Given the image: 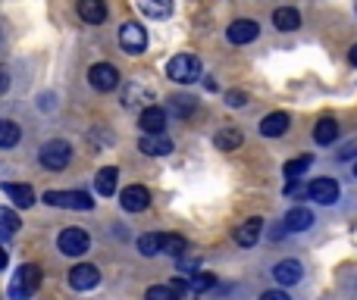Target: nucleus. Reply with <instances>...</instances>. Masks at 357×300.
I'll use <instances>...</instances> for the list:
<instances>
[{
	"instance_id": "obj_37",
	"label": "nucleus",
	"mask_w": 357,
	"mask_h": 300,
	"mask_svg": "<svg viewBox=\"0 0 357 300\" xmlns=\"http://www.w3.org/2000/svg\"><path fill=\"white\" fill-rule=\"evenodd\" d=\"M260 300H292V297H288L285 291H263Z\"/></svg>"
},
{
	"instance_id": "obj_31",
	"label": "nucleus",
	"mask_w": 357,
	"mask_h": 300,
	"mask_svg": "<svg viewBox=\"0 0 357 300\" xmlns=\"http://www.w3.org/2000/svg\"><path fill=\"white\" fill-rule=\"evenodd\" d=\"M19 225H22V222H19V216H16V212H13V210H6V206H0V235H3V238L16 235V231H19Z\"/></svg>"
},
{
	"instance_id": "obj_17",
	"label": "nucleus",
	"mask_w": 357,
	"mask_h": 300,
	"mask_svg": "<svg viewBox=\"0 0 357 300\" xmlns=\"http://www.w3.org/2000/svg\"><path fill=\"white\" fill-rule=\"evenodd\" d=\"M138 150L148 156H166V153H173V141L166 135H144L138 141Z\"/></svg>"
},
{
	"instance_id": "obj_27",
	"label": "nucleus",
	"mask_w": 357,
	"mask_h": 300,
	"mask_svg": "<svg viewBox=\"0 0 357 300\" xmlns=\"http://www.w3.org/2000/svg\"><path fill=\"white\" fill-rule=\"evenodd\" d=\"M169 110H173V116L188 119L194 110H198V100H194V97H188V94H175V97L169 100Z\"/></svg>"
},
{
	"instance_id": "obj_36",
	"label": "nucleus",
	"mask_w": 357,
	"mask_h": 300,
	"mask_svg": "<svg viewBox=\"0 0 357 300\" xmlns=\"http://www.w3.org/2000/svg\"><path fill=\"white\" fill-rule=\"evenodd\" d=\"M285 194H288V197H304L307 188L298 185V178H294V181H288V185H285Z\"/></svg>"
},
{
	"instance_id": "obj_5",
	"label": "nucleus",
	"mask_w": 357,
	"mask_h": 300,
	"mask_svg": "<svg viewBox=\"0 0 357 300\" xmlns=\"http://www.w3.org/2000/svg\"><path fill=\"white\" fill-rule=\"evenodd\" d=\"M56 247H60V253H66V256H85L88 250H91V238H88L81 228H66V231H60V238H56Z\"/></svg>"
},
{
	"instance_id": "obj_32",
	"label": "nucleus",
	"mask_w": 357,
	"mask_h": 300,
	"mask_svg": "<svg viewBox=\"0 0 357 300\" xmlns=\"http://www.w3.org/2000/svg\"><path fill=\"white\" fill-rule=\"evenodd\" d=\"M185 250H188V244H185V238H182V235H166V238H163V253H169V256H175V260H179Z\"/></svg>"
},
{
	"instance_id": "obj_3",
	"label": "nucleus",
	"mask_w": 357,
	"mask_h": 300,
	"mask_svg": "<svg viewBox=\"0 0 357 300\" xmlns=\"http://www.w3.org/2000/svg\"><path fill=\"white\" fill-rule=\"evenodd\" d=\"M41 200L56 210H94V200L85 191H44Z\"/></svg>"
},
{
	"instance_id": "obj_25",
	"label": "nucleus",
	"mask_w": 357,
	"mask_h": 300,
	"mask_svg": "<svg viewBox=\"0 0 357 300\" xmlns=\"http://www.w3.org/2000/svg\"><path fill=\"white\" fill-rule=\"evenodd\" d=\"M338 138V122L332 116H323L317 125H313V141L317 144H332Z\"/></svg>"
},
{
	"instance_id": "obj_24",
	"label": "nucleus",
	"mask_w": 357,
	"mask_h": 300,
	"mask_svg": "<svg viewBox=\"0 0 357 300\" xmlns=\"http://www.w3.org/2000/svg\"><path fill=\"white\" fill-rule=\"evenodd\" d=\"M138 10L148 19H166L173 16V0H138Z\"/></svg>"
},
{
	"instance_id": "obj_21",
	"label": "nucleus",
	"mask_w": 357,
	"mask_h": 300,
	"mask_svg": "<svg viewBox=\"0 0 357 300\" xmlns=\"http://www.w3.org/2000/svg\"><path fill=\"white\" fill-rule=\"evenodd\" d=\"M116 181H119V169H116V166H104L97 175H94V185H97V194H104V197L116 194Z\"/></svg>"
},
{
	"instance_id": "obj_18",
	"label": "nucleus",
	"mask_w": 357,
	"mask_h": 300,
	"mask_svg": "<svg viewBox=\"0 0 357 300\" xmlns=\"http://www.w3.org/2000/svg\"><path fill=\"white\" fill-rule=\"evenodd\" d=\"M3 194L13 200L16 206H22V210H29L31 203H35V191H31V185H19V181H3Z\"/></svg>"
},
{
	"instance_id": "obj_38",
	"label": "nucleus",
	"mask_w": 357,
	"mask_h": 300,
	"mask_svg": "<svg viewBox=\"0 0 357 300\" xmlns=\"http://www.w3.org/2000/svg\"><path fill=\"white\" fill-rule=\"evenodd\" d=\"M6 88H10V75H6V69L0 66V94H3Z\"/></svg>"
},
{
	"instance_id": "obj_20",
	"label": "nucleus",
	"mask_w": 357,
	"mask_h": 300,
	"mask_svg": "<svg viewBox=\"0 0 357 300\" xmlns=\"http://www.w3.org/2000/svg\"><path fill=\"white\" fill-rule=\"evenodd\" d=\"M79 16L91 25H100L106 19V3L104 0H79Z\"/></svg>"
},
{
	"instance_id": "obj_8",
	"label": "nucleus",
	"mask_w": 357,
	"mask_h": 300,
	"mask_svg": "<svg viewBox=\"0 0 357 300\" xmlns=\"http://www.w3.org/2000/svg\"><path fill=\"white\" fill-rule=\"evenodd\" d=\"M338 194H342V188H338L335 178H317V181H310V185H307V197L317 200V203H323V206L335 203Z\"/></svg>"
},
{
	"instance_id": "obj_15",
	"label": "nucleus",
	"mask_w": 357,
	"mask_h": 300,
	"mask_svg": "<svg viewBox=\"0 0 357 300\" xmlns=\"http://www.w3.org/2000/svg\"><path fill=\"white\" fill-rule=\"evenodd\" d=\"M301 275H304V266H301L298 260H282V262H276V269H273V278L279 281V285H298L301 281Z\"/></svg>"
},
{
	"instance_id": "obj_7",
	"label": "nucleus",
	"mask_w": 357,
	"mask_h": 300,
	"mask_svg": "<svg viewBox=\"0 0 357 300\" xmlns=\"http://www.w3.org/2000/svg\"><path fill=\"white\" fill-rule=\"evenodd\" d=\"M119 44H122L125 53H141V50L148 47V31H144L138 22H122V28H119Z\"/></svg>"
},
{
	"instance_id": "obj_34",
	"label": "nucleus",
	"mask_w": 357,
	"mask_h": 300,
	"mask_svg": "<svg viewBox=\"0 0 357 300\" xmlns=\"http://www.w3.org/2000/svg\"><path fill=\"white\" fill-rule=\"evenodd\" d=\"M198 266H200V256H185V253L179 256V272L182 275H194Z\"/></svg>"
},
{
	"instance_id": "obj_14",
	"label": "nucleus",
	"mask_w": 357,
	"mask_h": 300,
	"mask_svg": "<svg viewBox=\"0 0 357 300\" xmlns=\"http://www.w3.org/2000/svg\"><path fill=\"white\" fill-rule=\"evenodd\" d=\"M150 100H154V91H150L148 85H138V81H132V85L122 88V106H150Z\"/></svg>"
},
{
	"instance_id": "obj_9",
	"label": "nucleus",
	"mask_w": 357,
	"mask_h": 300,
	"mask_svg": "<svg viewBox=\"0 0 357 300\" xmlns=\"http://www.w3.org/2000/svg\"><path fill=\"white\" fill-rule=\"evenodd\" d=\"M257 35H260V25H257L254 19H235V22L225 28V41L229 44H251Z\"/></svg>"
},
{
	"instance_id": "obj_1",
	"label": "nucleus",
	"mask_w": 357,
	"mask_h": 300,
	"mask_svg": "<svg viewBox=\"0 0 357 300\" xmlns=\"http://www.w3.org/2000/svg\"><path fill=\"white\" fill-rule=\"evenodd\" d=\"M38 288H41V269L35 262H25V266L16 269V275L10 281V300H29Z\"/></svg>"
},
{
	"instance_id": "obj_13",
	"label": "nucleus",
	"mask_w": 357,
	"mask_h": 300,
	"mask_svg": "<svg viewBox=\"0 0 357 300\" xmlns=\"http://www.w3.org/2000/svg\"><path fill=\"white\" fill-rule=\"evenodd\" d=\"M138 125L144 128V135H163V128H166V110H160V106H144Z\"/></svg>"
},
{
	"instance_id": "obj_6",
	"label": "nucleus",
	"mask_w": 357,
	"mask_h": 300,
	"mask_svg": "<svg viewBox=\"0 0 357 300\" xmlns=\"http://www.w3.org/2000/svg\"><path fill=\"white\" fill-rule=\"evenodd\" d=\"M88 81H91L94 91H113V88L119 85V72L113 62H94V66L88 69Z\"/></svg>"
},
{
	"instance_id": "obj_2",
	"label": "nucleus",
	"mask_w": 357,
	"mask_h": 300,
	"mask_svg": "<svg viewBox=\"0 0 357 300\" xmlns=\"http://www.w3.org/2000/svg\"><path fill=\"white\" fill-rule=\"evenodd\" d=\"M200 72H204V66H200V60L194 53H175L173 60L166 62V75L173 81H179V85H191V81H198Z\"/></svg>"
},
{
	"instance_id": "obj_4",
	"label": "nucleus",
	"mask_w": 357,
	"mask_h": 300,
	"mask_svg": "<svg viewBox=\"0 0 357 300\" xmlns=\"http://www.w3.org/2000/svg\"><path fill=\"white\" fill-rule=\"evenodd\" d=\"M38 160H41V166L50 169V172H63V169L69 166V160H72V147H69L66 141H47L41 147V153H38Z\"/></svg>"
},
{
	"instance_id": "obj_35",
	"label": "nucleus",
	"mask_w": 357,
	"mask_h": 300,
	"mask_svg": "<svg viewBox=\"0 0 357 300\" xmlns=\"http://www.w3.org/2000/svg\"><path fill=\"white\" fill-rule=\"evenodd\" d=\"M225 103L229 106H244L248 103V94L244 91H225Z\"/></svg>"
},
{
	"instance_id": "obj_40",
	"label": "nucleus",
	"mask_w": 357,
	"mask_h": 300,
	"mask_svg": "<svg viewBox=\"0 0 357 300\" xmlns=\"http://www.w3.org/2000/svg\"><path fill=\"white\" fill-rule=\"evenodd\" d=\"M6 260H10V256H6V250L0 247V269H6Z\"/></svg>"
},
{
	"instance_id": "obj_33",
	"label": "nucleus",
	"mask_w": 357,
	"mask_h": 300,
	"mask_svg": "<svg viewBox=\"0 0 357 300\" xmlns=\"http://www.w3.org/2000/svg\"><path fill=\"white\" fill-rule=\"evenodd\" d=\"M144 300H179V294H175L169 285H154V288H148Z\"/></svg>"
},
{
	"instance_id": "obj_41",
	"label": "nucleus",
	"mask_w": 357,
	"mask_h": 300,
	"mask_svg": "<svg viewBox=\"0 0 357 300\" xmlns=\"http://www.w3.org/2000/svg\"><path fill=\"white\" fill-rule=\"evenodd\" d=\"M354 178H357V162H354Z\"/></svg>"
},
{
	"instance_id": "obj_39",
	"label": "nucleus",
	"mask_w": 357,
	"mask_h": 300,
	"mask_svg": "<svg viewBox=\"0 0 357 300\" xmlns=\"http://www.w3.org/2000/svg\"><path fill=\"white\" fill-rule=\"evenodd\" d=\"M348 62H351V66H357V44L348 50Z\"/></svg>"
},
{
	"instance_id": "obj_16",
	"label": "nucleus",
	"mask_w": 357,
	"mask_h": 300,
	"mask_svg": "<svg viewBox=\"0 0 357 300\" xmlns=\"http://www.w3.org/2000/svg\"><path fill=\"white\" fill-rule=\"evenodd\" d=\"M288 122H292V119H288V112H269V116H263L260 119V135L263 138H279V135H285L288 131Z\"/></svg>"
},
{
	"instance_id": "obj_28",
	"label": "nucleus",
	"mask_w": 357,
	"mask_h": 300,
	"mask_svg": "<svg viewBox=\"0 0 357 300\" xmlns=\"http://www.w3.org/2000/svg\"><path fill=\"white\" fill-rule=\"evenodd\" d=\"M163 238H166V235H157V231H148V235L138 238V250H141L144 256H157V253H163Z\"/></svg>"
},
{
	"instance_id": "obj_30",
	"label": "nucleus",
	"mask_w": 357,
	"mask_h": 300,
	"mask_svg": "<svg viewBox=\"0 0 357 300\" xmlns=\"http://www.w3.org/2000/svg\"><path fill=\"white\" fill-rule=\"evenodd\" d=\"M213 285H216V275H210V272H194V275H188V288H191L194 294L210 291Z\"/></svg>"
},
{
	"instance_id": "obj_29",
	"label": "nucleus",
	"mask_w": 357,
	"mask_h": 300,
	"mask_svg": "<svg viewBox=\"0 0 357 300\" xmlns=\"http://www.w3.org/2000/svg\"><path fill=\"white\" fill-rule=\"evenodd\" d=\"M310 162H313V156H310V153L294 156V160H288V162H285V169H282V172H285V178H288V181H294V178H301V175H304L307 169H310Z\"/></svg>"
},
{
	"instance_id": "obj_10",
	"label": "nucleus",
	"mask_w": 357,
	"mask_h": 300,
	"mask_svg": "<svg viewBox=\"0 0 357 300\" xmlns=\"http://www.w3.org/2000/svg\"><path fill=\"white\" fill-rule=\"evenodd\" d=\"M119 203H122V210H129V212H141L150 206V191L144 185H129V188H122Z\"/></svg>"
},
{
	"instance_id": "obj_23",
	"label": "nucleus",
	"mask_w": 357,
	"mask_h": 300,
	"mask_svg": "<svg viewBox=\"0 0 357 300\" xmlns=\"http://www.w3.org/2000/svg\"><path fill=\"white\" fill-rule=\"evenodd\" d=\"M241 141H244V135L238 128H219L216 135H213V144H216V150H225V153H229V150H238L241 147Z\"/></svg>"
},
{
	"instance_id": "obj_22",
	"label": "nucleus",
	"mask_w": 357,
	"mask_h": 300,
	"mask_svg": "<svg viewBox=\"0 0 357 300\" xmlns=\"http://www.w3.org/2000/svg\"><path fill=\"white\" fill-rule=\"evenodd\" d=\"M273 25L279 31H294L301 25V12L294 10V6H279V10L273 12Z\"/></svg>"
},
{
	"instance_id": "obj_19",
	"label": "nucleus",
	"mask_w": 357,
	"mask_h": 300,
	"mask_svg": "<svg viewBox=\"0 0 357 300\" xmlns=\"http://www.w3.org/2000/svg\"><path fill=\"white\" fill-rule=\"evenodd\" d=\"M282 225H285V231H307L313 225V212L307 206H294V210L285 212Z\"/></svg>"
},
{
	"instance_id": "obj_12",
	"label": "nucleus",
	"mask_w": 357,
	"mask_h": 300,
	"mask_svg": "<svg viewBox=\"0 0 357 300\" xmlns=\"http://www.w3.org/2000/svg\"><path fill=\"white\" fill-rule=\"evenodd\" d=\"M260 231H263V219L260 216L244 219V222L235 228V244L238 247H254V244L260 241Z\"/></svg>"
},
{
	"instance_id": "obj_11",
	"label": "nucleus",
	"mask_w": 357,
	"mask_h": 300,
	"mask_svg": "<svg viewBox=\"0 0 357 300\" xmlns=\"http://www.w3.org/2000/svg\"><path fill=\"white\" fill-rule=\"evenodd\" d=\"M69 285H72L75 291H91V288H97V285H100L97 266H88V262L75 266L72 272H69Z\"/></svg>"
},
{
	"instance_id": "obj_26",
	"label": "nucleus",
	"mask_w": 357,
	"mask_h": 300,
	"mask_svg": "<svg viewBox=\"0 0 357 300\" xmlns=\"http://www.w3.org/2000/svg\"><path fill=\"white\" fill-rule=\"evenodd\" d=\"M19 138H22V128H19L13 119H0V147H3V150L16 147Z\"/></svg>"
}]
</instances>
